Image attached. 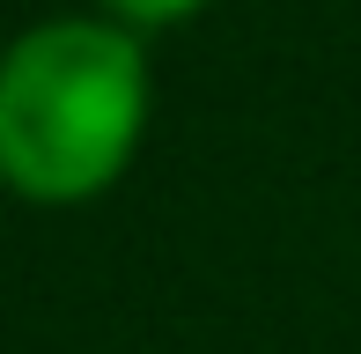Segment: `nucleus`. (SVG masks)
Listing matches in <instances>:
<instances>
[{
  "instance_id": "1",
  "label": "nucleus",
  "mask_w": 361,
  "mask_h": 354,
  "mask_svg": "<svg viewBox=\"0 0 361 354\" xmlns=\"http://www.w3.org/2000/svg\"><path fill=\"white\" fill-rule=\"evenodd\" d=\"M155 118L147 37L104 8L44 15L0 44V192L89 207L133 170Z\"/></svg>"
},
{
  "instance_id": "2",
  "label": "nucleus",
  "mask_w": 361,
  "mask_h": 354,
  "mask_svg": "<svg viewBox=\"0 0 361 354\" xmlns=\"http://www.w3.org/2000/svg\"><path fill=\"white\" fill-rule=\"evenodd\" d=\"M96 8L111 15V23L140 30V37H155V30H185L192 15H207L214 0H96Z\"/></svg>"
}]
</instances>
